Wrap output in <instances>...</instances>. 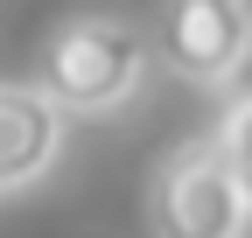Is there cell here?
<instances>
[{
    "mask_svg": "<svg viewBox=\"0 0 252 238\" xmlns=\"http://www.w3.org/2000/svg\"><path fill=\"white\" fill-rule=\"evenodd\" d=\"M147 35L119 14H77L63 21L56 35L42 42V70H35V91L56 112H112L140 91L147 77Z\"/></svg>",
    "mask_w": 252,
    "mask_h": 238,
    "instance_id": "1",
    "label": "cell"
},
{
    "mask_svg": "<svg viewBox=\"0 0 252 238\" xmlns=\"http://www.w3.org/2000/svg\"><path fill=\"white\" fill-rule=\"evenodd\" d=\"M245 224H252V210H245V196L224 175L210 140H182L154 168V189H147L154 238H245Z\"/></svg>",
    "mask_w": 252,
    "mask_h": 238,
    "instance_id": "2",
    "label": "cell"
},
{
    "mask_svg": "<svg viewBox=\"0 0 252 238\" xmlns=\"http://www.w3.org/2000/svg\"><path fill=\"white\" fill-rule=\"evenodd\" d=\"M56 147H63V112L35 91V84L0 77V196L28 189L56 161Z\"/></svg>",
    "mask_w": 252,
    "mask_h": 238,
    "instance_id": "4",
    "label": "cell"
},
{
    "mask_svg": "<svg viewBox=\"0 0 252 238\" xmlns=\"http://www.w3.org/2000/svg\"><path fill=\"white\" fill-rule=\"evenodd\" d=\"M147 49L189 84H224L252 56V0H168Z\"/></svg>",
    "mask_w": 252,
    "mask_h": 238,
    "instance_id": "3",
    "label": "cell"
},
{
    "mask_svg": "<svg viewBox=\"0 0 252 238\" xmlns=\"http://www.w3.org/2000/svg\"><path fill=\"white\" fill-rule=\"evenodd\" d=\"M210 147H217V161H224V175L238 182L245 196V210H252V84L217 112V126H210Z\"/></svg>",
    "mask_w": 252,
    "mask_h": 238,
    "instance_id": "5",
    "label": "cell"
}]
</instances>
